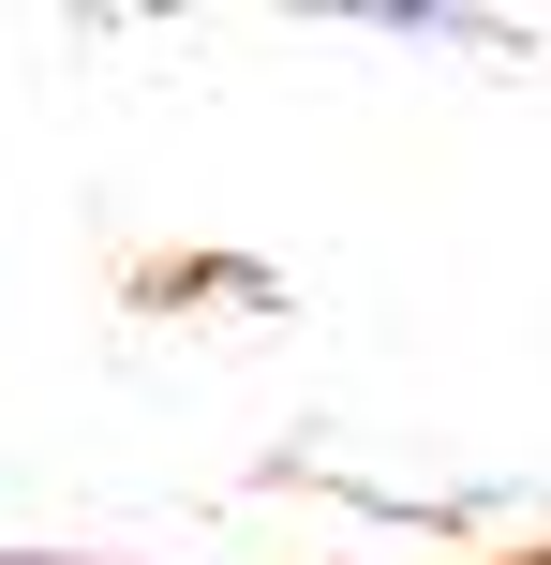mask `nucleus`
Segmentation results:
<instances>
[{
    "label": "nucleus",
    "instance_id": "f257e3e1",
    "mask_svg": "<svg viewBox=\"0 0 551 565\" xmlns=\"http://www.w3.org/2000/svg\"><path fill=\"white\" fill-rule=\"evenodd\" d=\"M373 45H447V60H522V30L507 15H463V0H373Z\"/></svg>",
    "mask_w": 551,
    "mask_h": 565
},
{
    "label": "nucleus",
    "instance_id": "f03ea898",
    "mask_svg": "<svg viewBox=\"0 0 551 565\" xmlns=\"http://www.w3.org/2000/svg\"><path fill=\"white\" fill-rule=\"evenodd\" d=\"M0 565H75V551H0Z\"/></svg>",
    "mask_w": 551,
    "mask_h": 565
}]
</instances>
